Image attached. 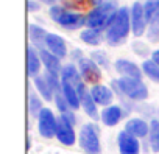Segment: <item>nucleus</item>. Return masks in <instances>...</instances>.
<instances>
[{
    "label": "nucleus",
    "instance_id": "obj_3",
    "mask_svg": "<svg viewBox=\"0 0 159 154\" xmlns=\"http://www.w3.org/2000/svg\"><path fill=\"white\" fill-rule=\"evenodd\" d=\"M119 8L116 2H106L100 7H95L86 17V25L88 28H95V30H103L111 25L117 14Z\"/></svg>",
    "mask_w": 159,
    "mask_h": 154
},
{
    "label": "nucleus",
    "instance_id": "obj_26",
    "mask_svg": "<svg viewBox=\"0 0 159 154\" xmlns=\"http://www.w3.org/2000/svg\"><path fill=\"white\" fill-rule=\"evenodd\" d=\"M140 68H142L143 75H145V76H148V78H150L151 81L159 83V65H157V64H154L151 59H147V61H143V62H142Z\"/></svg>",
    "mask_w": 159,
    "mask_h": 154
},
{
    "label": "nucleus",
    "instance_id": "obj_17",
    "mask_svg": "<svg viewBox=\"0 0 159 154\" xmlns=\"http://www.w3.org/2000/svg\"><path fill=\"white\" fill-rule=\"evenodd\" d=\"M123 115H125V111H123L122 106L111 104V106H108V108H105L102 111V115L100 117H102V121H103L105 126L112 128V126L119 125V121L123 118Z\"/></svg>",
    "mask_w": 159,
    "mask_h": 154
},
{
    "label": "nucleus",
    "instance_id": "obj_25",
    "mask_svg": "<svg viewBox=\"0 0 159 154\" xmlns=\"http://www.w3.org/2000/svg\"><path fill=\"white\" fill-rule=\"evenodd\" d=\"M42 97L34 94V92H30L28 94V111H30V115L31 117H39V114L42 112Z\"/></svg>",
    "mask_w": 159,
    "mask_h": 154
},
{
    "label": "nucleus",
    "instance_id": "obj_2",
    "mask_svg": "<svg viewBox=\"0 0 159 154\" xmlns=\"http://www.w3.org/2000/svg\"><path fill=\"white\" fill-rule=\"evenodd\" d=\"M112 87L116 89L117 94H120L122 97H126L133 101H145L148 98V89L142 83V80L120 76L119 80L112 81Z\"/></svg>",
    "mask_w": 159,
    "mask_h": 154
},
{
    "label": "nucleus",
    "instance_id": "obj_32",
    "mask_svg": "<svg viewBox=\"0 0 159 154\" xmlns=\"http://www.w3.org/2000/svg\"><path fill=\"white\" fill-rule=\"evenodd\" d=\"M62 11H64V8H62V7L55 5V7H52V8H50L48 14H50V17H52L55 22H58V19H59V16H61V13H62Z\"/></svg>",
    "mask_w": 159,
    "mask_h": 154
},
{
    "label": "nucleus",
    "instance_id": "obj_6",
    "mask_svg": "<svg viewBox=\"0 0 159 154\" xmlns=\"http://www.w3.org/2000/svg\"><path fill=\"white\" fill-rule=\"evenodd\" d=\"M56 129H58V118L53 114L50 108H44L42 112L38 117V131L44 139H52L56 137Z\"/></svg>",
    "mask_w": 159,
    "mask_h": 154
},
{
    "label": "nucleus",
    "instance_id": "obj_9",
    "mask_svg": "<svg viewBox=\"0 0 159 154\" xmlns=\"http://www.w3.org/2000/svg\"><path fill=\"white\" fill-rule=\"evenodd\" d=\"M117 145H119V152L120 154H139L140 152L139 139L133 137L125 129L122 132H119V135H117Z\"/></svg>",
    "mask_w": 159,
    "mask_h": 154
},
{
    "label": "nucleus",
    "instance_id": "obj_8",
    "mask_svg": "<svg viewBox=\"0 0 159 154\" xmlns=\"http://www.w3.org/2000/svg\"><path fill=\"white\" fill-rule=\"evenodd\" d=\"M78 70L81 73L84 83H94L97 84L102 78V72H100V67L92 61V59H88V58H81L78 61Z\"/></svg>",
    "mask_w": 159,
    "mask_h": 154
},
{
    "label": "nucleus",
    "instance_id": "obj_12",
    "mask_svg": "<svg viewBox=\"0 0 159 154\" xmlns=\"http://www.w3.org/2000/svg\"><path fill=\"white\" fill-rule=\"evenodd\" d=\"M78 94H80V100H81V108L83 111L88 114V117H91L92 120H97L100 115H98V109H97V103L94 101L92 95H91V90L86 89V86H81L78 89Z\"/></svg>",
    "mask_w": 159,
    "mask_h": 154
},
{
    "label": "nucleus",
    "instance_id": "obj_16",
    "mask_svg": "<svg viewBox=\"0 0 159 154\" xmlns=\"http://www.w3.org/2000/svg\"><path fill=\"white\" fill-rule=\"evenodd\" d=\"M61 81L72 84L73 87H76V90L81 86H84V80H83L81 73H80V70L73 64H67V65L62 67V70H61Z\"/></svg>",
    "mask_w": 159,
    "mask_h": 154
},
{
    "label": "nucleus",
    "instance_id": "obj_23",
    "mask_svg": "<svg viewBox=\"0 0 159 154\" xmlns=\"http://www.w3.org/2000/svg\"><path fill=\"white\" fill-rule=\"evenodd\" d=\"M148 145H150L153 152H159V120L157 118H153L150 121Z\"/></svg>",
    "mask_w": 159,
    "mask_h": 154
},
{
    "label": "nucleus",
    "instance_id": "obj_15",
    "mask_svg": "<svg viewBox=\"0 0 159 154\" xmlns=\"http://www.w3.org/2000/svg\"><path fill=\"white\" fill-rule=\"evenodd\" d=\"M125 131H126L128 134H131L133 137H136V139H143V137H148L150 125H148L143 118L134 117V118H129V120L126 121Z\"/></svg>",
    "mask_w": 159,
    "mask_h": 154
},
{
    "label": "nucleus",
    "instance_id": "obj_5",
    "mask_svg": "<svg viewBox=\"0 0 159 154\" xmlns=\"http://www.w3.org/2000/svg\"><path fill=\"white\" fill-rule=\"evenodd\" d=\"M76 123V117L73 114V111L67 112V114H61L58 117V129H56V139L59 143L66 145V146H72L75 145L76 135H75V129L73 125Z\"/></svg>",
    "mask_w": 159,
    "mask_h": 154
},
{
    "label": "nucleus",
    "instance_id": "obj_35",
    "mask_svg": "<svg viewBox=\"0 0 159 154\" xmlns=\"http://www.w3.org/2000/svg\"><path fill=\"white\" fill-rule=\"evenodd\" d=\"M72 56H73V59H76V61H80L81 58H84V56H83V53H81V50H73Z\"/></svg>",
    "mask_w": 159,
    "mask_h": 154
},
{
    "label": "nucleus",
    "instance_id": "obj_14",
    "mask_svg": "<svg viewBox=\"0 0 159 154\" xmlns=\"http://www.w3.org/2000/svg\"><path fill=\"white\" fill-rule=\"evenodd\" d=\"M91 95L98 106H105V108L111 106L114 100V92L108 86H103V84H94L91 89Z\"/></svg>",
    "mask_w": 159,
    "mask_h": 154
},
{
    "label": "nucleus",
    "instance_id": "obj_1",
    "mask_svg": "<svg viewBox=\"0 0 159 154\" xmlns=\"http://www.w3.org/2000/svg\"><path fill=\"white\" fill-rule=\"evenodd\" d=\"M131 31V10L126 7L119 8L114 20L105 31V39L109 45L116 47L126 41L128 34Z\"/></svg>",
    "mask_w": 159,
    "mask_h": 154
},
{
    "label": "nucleus",
    "instance_id": "obj_31",
    "mask_svg": "<svg viewBox=\"0 0 159 154\" xmlns=\"http://www.w3.org/2000/svg\"><path fill=\"white\" fill-rule=\"evenodd\" d=\"M133 51L137 55V56H147L148 55V47L143 44V42H139V41H136L134 44H133Z\"/></svg>",
    "mask_w": 159,
    "mask_h": 154
},
{
    "label": "nucleus",
    "instance_id": "obj_37",
    "mask_svg": "<svg viewBox=\"0 0 159 154\" xmlns=\"http://www.w3.org/2000/svg\"><path fill=\"white\" fill-rule=\"evenodd\" d=\"M41 2H44V3H47V5L55 7V2H56V0H41Z\"/></svg>",
    "mask_w": 159,
    "mask_h": 154
},
{
    "label": "nucleus",
    "instance_id": "obj_24",
    "mask_svg": "<svg viewBox=\"0 0 159 154\" xmlns=\"http://www.w3.org/2000/svg\"><path fill=\"white\" fill-rule=\"evenodd\" d=\"M81 41L88 45H100V42L103 41V36H102V31L100 30H95V28H86L81 31L80 34Z\"/></svg>",
    "mask_w": 159,
    "mask_h": 154
},
{
    "label": "nucleus",
    "instance_id": "obj_28",
    "mask_svg": "<svg viewBox=\"0 0 159 154\" xmlns=\"http://www.w3.org/2000/svg\"><path fill=\"white\" fill-rule=\"evenodd\" d=\"M91 59H92L98 67H103V68H108V67H109V58H108V55H106L103 50H95V51H92Z\"/></svg>",
    "mask_w": 159,
    "mask_h": 154
},
{
    "label": "nucleus",
    "instance_id": "obj_10",
    "mask_svg": "<svg viewBox=\"0 0 159 154\" xmlns=\"http://www.w3.org/2000/svg\"><path fill=\"white\" fill-rule=\"evenodd\" d=\"M116 70L122 76H126V78H134V80H142V75H143L142 68L137 64H134L129 59H123V58H120V59L116 61Z\"/></svg>",
    "mask_w": 159,
    "mask_h": 154
},
{
    "label": "nucleus",
    "instance_id": "obj_36",
    "mask_svg": "<svg viewBox=\"0 0 159 154\" xmlns=\"http://www.w3.org/2000/svg\"><path fill=\"white\" fill-rule=\"evenodd\" d=\"M91 2L95 5V7H100V5H103V3H106L105 0H91Z\"/></svg>",
    "mask_w": 159,
    "mask_h": 154
},
{
    "label": "nucleus",
    "instance_id": "obj_30",
    "mask_svg": "<svg viewBox=\"0 0 159 154\" xmlns=\"http://www.w3.org/2000/svg\"><path fill=\"white\" fill-rule=\"evenodd\" d=\"M55 104H56V108H58V111L61 112V114H67V112H70V111H73L72 108H70V104H69V101L66 100V97L62 95V92H59V94H55Z\"/></svg>",
    "mask_w": 159,
    "mask_h": 154
},
{
    "label": "nucleus",
    "instance_id": "obj_18",
    "mask_svg": "<svg viewBox=\"0 0 159 154\" xmlns=\"http://www.w3.org/2000/svg\"><path fill=\"white\" fill-rule=\"evenodd\" d=\"M27 59H28V64H27L28 76L31 80H34L36 76H39V70H41L42 61H41L39 51H36V48L33 45H28V48H27Z\"/></svg>",
    "mask_w": 159,
    "mask_h": 154
},
{
    "label": "nucleus",
    "instance_id": "obj_11",
    "mask_svg": "<svg viewBox=\"0 0 159 154\" xmlns=\"http://www.w3.org/2000/svg\"><path fill=\"white\" fill-rule=\"evenodd\" d=\"M58 24L66 30H78L80 27L86 25V17L80 13H72L64 10L58 19Z\"/></svg>",
    "mask_w": 159,
    "mask_h": 154
},
{
    "label": "nucleus",
    "instance_id": "obj_33",
    "mask_svg": "<svg viewBox=\"0 0 159 154\" xmlns=\"http://www.w3.org/2000/svg\"><path fill=\"white\" fill-rule=\"evenodd\" d=\"M39 8H41L39 2H36V0H28V11L30 13H36V11H39Z\"/></svg>",
    "mask_w": 159,
    "mask_h": 154
},
{
    "label": "nucleus",
    "instance_id": "obj_27",
    "mask_svg": "<svg viewBox=\"0 0 159 154\" xmlns=\"http://www.w3.org/2000/svg\"><path fill=\"white\" fill-rule=\"evenodd\" d=\"M143 10H145V16L147 20L150 22L157 13H159V0H145L143 3Z\"/></svg>",
    "mask_w": 159,
    "mask_h": 154
},
{
    "label": "nucleus",
    "instance_id": "obj_19",
    "mask_svg": "<svg viewBox=\"0 0 159 154\" xmlns=\"http://www.w3.org/2000/svg\"><path fill=\"white\" fill-rule=\"evenodd\" d=\"M39 56H41V61H42V65L47 68V72H52V73H59L61 75V61L58 56H55L53 53H50L47 48H41L39 50Z\"/></svg>",
    "mask_w": 159,
    "mask_h": 154
},
{
    "label": "nucleus",
    "instance_id": "obj_34",
    "mask_svg": "<svg viewBox=\"0 0 159 154\" xmlns=\"http://www.w3.org/2000/svg\"><path fill=\"white\" fill-rule=\"evenodd\" d=\"M151 61H153L154 64H157V65H159V48H157V50H154V51L151 53Z\"/></svg>",
    "mask_w": 159,
    "mask_h": 154
},
{
    "label": "nucleus",
    "instance_id": "obj_22",
    "mask_svg": "<svg viewBox=\"0 0 159 154\" xmlns=\"http://www.w3.org/2000/svg\"><path fill=\"white\" fill-rule=\"evenodd\" d=\"M61 83H62V81H61ZM62 95L66 97V100L69 101V104H70V108H72L73 111H76V109L81 108V100H80V94H78L76 87H73L72 84H69V83H62Z\"/></svg>",
    "mask_w": 159,
    "mask_h": 154
},
{
    "label": "nucleus",
    "instance_id": "obj_21",
    "mask_svg": "<svg viewBox=\"0 0 159 154\" xmlns=\"http://www.w3.org/2000/svg\"><path fill=\"white\" fill-rule=\"evenodd\" d=\"M33 84H34V87H36L38 94H39L45 101L55 100V92L52 90V87H50V84L47 83V80H45V76H44V75L36 76V78L33 80Z\"/></svg>",
    "mask_w": 159,
    "mask_h": 154
},
{
    "label": "nucleus",
    "instance_id": "obj_4",
    "mask_svg": "<svg viewBox=\"0 0 159 154\" xmlns=\"http://www.w3.org/2000/svg\"><path fill=\"white\" fill-rule=\"evenodd\" d=\"M78 142L81 149L86 154H100L102 143H100V131L94 123H86L81 126L78 134Z\"/></svg>",
    "mask_w": 159,
    "mask_h": 154
},
{
    "label": "nucleus",
    "instance_id": "obj_7",
    "mask_svg": "<svg viewBox=\"0 0 159 154\" xmlns=\"http://www.w3.org/2000/svg\"><path fill=\"white\" fill-rule=\"evenodd\" d=\"M148 20L145 16V10H143V3L140 2H134L131 7V31L136 37H140L145 30H147Z\"/></svg>",
    "mask_w": 159,
    "mask_h": 154
},
{
    "label": "nucleus",
    "instance_id": "obj_20",
    "mask_svg": "<svg viewBox=\"0 0 159 154\" xmlns=\"http://www.w3.org/2000/svg\"><path fill=\"white\" fill-rule=\"evenodd\" d=\"M47 34L48 33L41 25H38V24H30L28 25V37H30V42H31L33 47L36 45L39 50L45 48V37H47Z\"/></svg>",
    "mask_w": 159,
    "mask_h": 154
},
{
    "label": "nucleus",
    "instance_id": "obj_13",
    "mask_svg": "<svg viewBox=\"0 0 159 154\" xmlns=\"http://www.w3.org/2000/svg\"><path fill=\"white\" fill-rule=\"evenodd\" d=\"M45 48L53 53L55 56H58L59 59L66 58L67 56V45L64 42V39L55 33H48L47 37H45Z\"/></svg>",
    "mask_w": 159,
    "mask_h": 154
},
{
    "label": "nucleus",
    "instance_id": "obj_29",
    "mask_svg": "<svg viewBox=\"0 0 159 154\" xmlns=\"http://www.w3.org/2000/svg\"><path fill=\"white\" fill-rule=\"evenodd\" d=\"M148 39L150 41L159 39V13L148 22Z\"/></svg>",
    "mask_w": 159,
    "mask_h": 154
}]
</instances>
